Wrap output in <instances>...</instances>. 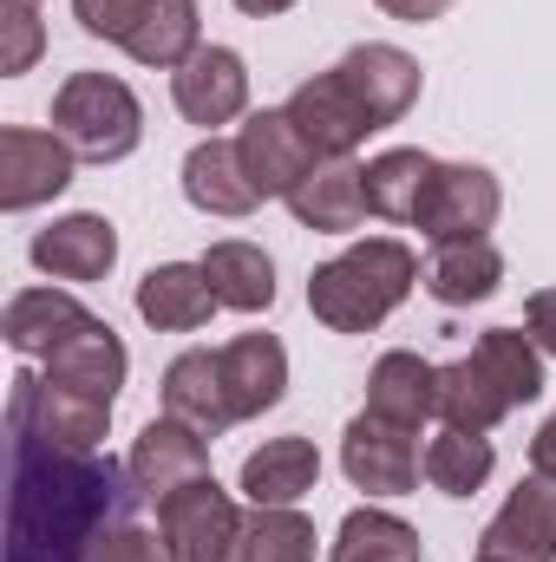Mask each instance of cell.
Masks as SVG:
<instances>
[{
    "label": "cell",
    "mask_w": 556,
    "mask_h": 562,
    "mask_svg": "<svg viewBox=\"0 0 556 562\" xmlns=\"http://www.w3.org/2000/svg\"><path fill=\"white\" fill-rule=\"evenodd\" d=\"M53 132L73 144V157H86V164H119V157L138 150L144 112L125 79H112V72H73L59 86V99H53Z\"/></svg>",
    "instance_id": "obj_4"
},
{
    "label": "cell",
    "mask_w": 556,
    "mask_h": 562,
    "mask_svg": "<svg viewBox=\"0 0 556 562\" xmlns=\"http://www.w3.org/2000/svg\"><path fill=\"white\" fill-rule=\"evenodd\" d=\"M105 425H112V400H92V393L53 386L46 373H13V393H7V431H40L46 445H66V451H99Z\"/></svg>",
    "instance_id": "obj_6"
},
{
    "label": "cell",
    "mask_w": 556,
    "mask_h": 562,
    "mask_svg": "<svg viewBox=\"0 0 556 562\" xmlns=\"http://www.w3.org/2000/svg\"><path fill=\"white\" fill-rule=\"evenodd\" d=\"M184 196L203 210V216H249L256 203H263V190L249 183V170H243V150L223 138L197 144L190 157H184Z\"/></svg>",
    "instance_id": "obj_23"
},
{
    "label": "cell",
    "mask_w": 556,
    "mask_h": 562,
    "mask_svg": "<svg viewBox=\"0 0 556 562\" xmlns=\"http://www.w3.org/2000/svg\"><path fill=\"white\" fill-rule=\"evenodd\" d=\"M491 464H498V451H491L485 431H458V425H445V431L425 445V484L445 491V497H471V491L491 477Z\"/></svg>",
    "instance_id": "obj_31"
},
{
    "label": "cell",
    "mask_w": 556,
    "mask_h": 562,
    "mask_svg": "<svg viewBox=\"0 0 556 562\" xmlns=\"http://www.w3.org/2000/svg\"><path fill=\"white\" fill-rule=\"evenodd\" d=\"M524 321H531V340L556 360V288H537V294L524 301Z\"/></svg>",
    "instance_id": "obj_35"
},
{
    "label": "cell",
    "mask_w": 556,
    "mask_h": 562,
    "mask_svg": "<svg viewBox=\"0 0 556 562\" xmlns=\"http://www.w3.org/2000/svg\"><path fill=\"white\" fill-rule=\"evenodd\" d=\"M203 276L216 288V301L236 307V314H263V307L276 301V262H269L256 243H216V249L203 256Z\"/></svg>",
    "instance_id": "obj_29"
},
{
    "label": "cell",
    "mask_w": 556,
    "mask_h": 562,
    "mask_svg": "<svg viewBox=\"0 0 556 562\" xmlns=\"http://www.w3.org/2000/svg\"><path fill=\"white\" fill-rule=\"evenodd\" d=\"M367 413L419 431L438 413V367H425L419 353H387L374 367V380H367Z\"/></svg>",
    "instance_id": "obj_26"
},
{
    "label": "cell",
    "mask_w": 556,
    "mask_h": 562,
    "mask_svg": "<svg viewBox=\"0 0 556 562\" xmlns=\"http://www.w3.org/2000/svg\"><path fill=\"white\" fill-rule=\"evenodd\" d=\"M119 262V229L105 216H59L53 229L33 236V269H46L53 281H99Z\"/></svg>",
    "instance_id": "obj_19"
},
{
    "label": "cell",
    "mask_w": 556,
    "mask_h": 562,
    "mask_svg": "<svg viewBox=\"0 0 556 562\" xmlns=\"http://www.w3.org/2000/svg\"><path fill=\"white\" fill-rule=\"evenodd\" d=\"M73 183V144L59 132L7 125L0 132V210H33Z\"/></svg>",
    "instance_id": "obj_12"
},
{
    "label": "cell",
    "mask_w": 556,
    "mask_h": 562,
    "mask_svg": "<svg viewBox=\"0 0 556 562\" xmlns=\"http://www.w3.org/2000/svg\"><path fill=\"white\" fill-rule=\"evenodd\" d=\"M132 464L99 451L46 445L40 431H13L7 445V562H86L92 543L138 517Z\"/></svg>",
    "instance_id": "obj_1"
},
{
    "label": "cell",
    "mask_w": 556,
    "mask_h": 562,
    "mask_svg": "<svg viewBox=\"0 0 556 562\" xmlns=\"http://www.w3.org/2000/svg\"><path fill=\"white\" fill-rule=\"evenodd\" d=\"M537 393H544V360H537V340L518 327H491L465 360L438 367V419L458 431H491Z\"/></svg>",
    "instance_id": "obj_2"
},
{
    "label": "cell",
    "mask_w": 556,
    "mask_h": 562,
    "mask_svg": "<svg viewBox=\"0 0 556 562\" xmlns=\"http://www.w3.org/2000/svg\"><path fill=\"white\" fill-rule=\"evenodd\" d=\"M157 530L177 550V562H230L243 510L230 504V491L216 477H197V484H184V491H170L157 504Z\"/></svg>",
    "instance_id": "obj_7"
},
{
    "label": "cell",
    "mask_w": 556,
    "mask_h": 562,
    "mask_svg": "<svg viewBox=\"0 0 556 562\" xmlns=\"http://www.w3.org/2000/svg\"><path fill=\"white\" fill-rule=\"evenodd\" d=\"M504 281V256L491 249V236H458V243H438L425 256V294L438 307H471V301H491Z\"/></svg>",
    "instance_id": "obj_22"
},
{
    "label": "cell",
    "mask_w": 556,
    "mask_h": 562,
    "mask_svg": "<svg viewBox=\"0 0 556 562\" xmlns=\"http://www.w3.org/2000/svg\"><path fill=\"white\" fill-rule=\"evenodd\" d=\"M504 210V190L485 164H438L425 196H419V229L432 243H458V236H485Z\"/></svg>",
    "instance_id": "obj_8"
},
{
    "label": "cell",
    "mask_w": 556,
    "mask_h": 562,
    "mask_svg": "<svg viewBox=\"0 0 556 562\" xmlns=\"http://www.w3.org/2000/svg\"><path fill=\"white\" fill-rule=\"evenodd\" d=\"M478 562H556V477H524L485 524Z\"/></svg>",
    "instance_id": "obj_10"
},
{
    "label": "cell",
    "mask_w": 556,
    "mask_h": 562,
    "mask_svg": "<svg viewBox=\"0 0 556 562\" xmlns=\"http://www.w3.org/2000/svg\"><path fill=\"white\" fill-rule=\"evenodd\" d=\"M230 562H314V524L294 504H256L230 543Z\"/></svg>",
    "instance_id": "obj_28"
},
{
    "label": "cell",
    "mask_w": 556,
    "mask_h": 562,
    "mask_svg": "<svg viewBox=\"0 0 556 562\" xmlns=\"http://www.w3.org/2000/svg\"><path fill=\"white\" fill-rule=\"evenodd\" d=\"M288 119H294V132L314 144V157H354L360 144L374 138L380 125L367 119V105L341 86V72H314L308 86H294L288 92V105H281Z\"/></svg>",
    "instance_id": "obj_11"
},
{
    "label": "cell",
    "mask_w": 556,
    "mask_h": 562,
    "mask_svg": "<svg viewBox=\"0 0 556 562\" xmlns=\"http://www.w3.org/2000/svg\"><path fill=\"white\" fill-rule=\"evenodd\" d=\"M216 353H223V380H230L236 419H263L269 406H281V393H288V353H281L276 334H236Z\"/></svg>",
    "instance_id": "obj_21"
},
{
    "label": "cell",
    "mask_w": 556,
    "mask_h": 562,
    "mask_svg": "<svg viewBox=\"0 0 556 562\" xmlns=\"http://www.w3.org/2000/svg\"><path fill=\"white\" fill-rule=\"evenodd\" d=\"M334 72H341V86L367 105V119H374L380 132L400 125L419 105V59H407L400 46H354Z\"/></svg>",
    "instance_id": "obj_16"
},
{
    "label": "cell",
    "mask_w": 556,
    "mask_h": 562,
    "mask_svg": "<svg viewBox=\"0 0 556 562\" xmlns=\"http://www.w3.org/2000/svg\"><path fill=\"white\" fill-rule=\"evenodd\" d=\"M132 484L144 491V504H164L170 491H184V484H197V477H210V445H203V431H190L184 419H151L138 431V445H132Z\"/></svg>",
    "instance_id": "obj_13"
},
{
    "label": "cell",
    "mask_w": 556,
    "mask_h": 562,
    "mask_svg": "<svg viewBox=\"0 0 556 562\" xmlns=\"http://www.w3.org/2000/svg\"><path fill=\"white\" fill-rule=\"evenodd\" d=\"M7 46H0V72L13 79V72H26L33 59H40V20H33V7H7Z\"/></svg>",
    "instance_id": "obj_34"
},
{
    "label": "cell",
    "mask_w": 556,
    "mask_h": 562,
    "mask_svg": "<svg viewBox=\"0 0 556 562\" xmlns=\"http://www.w3.org/2000/svg\"><path fill=\"white\" fill-rule=\"evenodd\" d=\"M86 562H177V550L164 543V530H144L138 517H132V524L105 530V537L92 543V557H86Z\"/></svg>",
    "instance_id": "obj_33"
},
{
    "label": "cell",
    "mask_w": 556,
    "mask_h": 562,
    "mask_svg": "<svg viewBox=\"0 0 556 562\" xmlns=\"http://www.w3.org/2000/svg\"><path fill=\"white\" fill-rule=\"evenodd\" d=\"M0 7H40V0H0Z\"/></svg>",
    "instance_id": "obj_39"
},
{
    "label": "cell",
    "mask_w": 556,
    "mask_h": 562,
    "mask_svg": "<svg viewBox=\"0 0 556 562\" xmlns=\"http://www.w3.org/2000/svg\"><path fill=\"white\" fill-rule=\"evenodd\" d=\"M413 281H419V262L407 243L367 236V243H354L347 256H334V262H321L308 276V307L334 334H374L413 294Z\"/></svg>",
    "instance_id": "obj_3"
},
{
    "label": "cell",
    "mask_w": 556,
    "mask_h": 562,
    "mask_svg": "<svg viewBox=\"0 0 556 562\" xmlns=\"http://www.w3.org/2000/svg\"><path fill=\"white\" fill-rule=\"evenodd\" d=\"M164 413L184 419L190 431L216 438L223 425H236V406H230V380H223V353L197 347V353H177L164 367Z\"/></svg>",
    "instance_id": "obj_18"
},
{
    "label": "cell",
    "mask_w": 556,
    "mask_h": 562,
    "mask_svg": "<svg viewBox=\"0 0 556 562\" xmlns=\"http://www.w3.org/2000/svg\"><path fill=\"white\" fill-rule=\"evenodd\" d=\"M341 471L367 497H407L419 484V471H425V458H419V438L407 425L380 419V413H360L347 425V438H341Z\"/></svg>",
    "instance_id": "obj_9"
},
{
    "label": "cell",
    "mask_w": 556,
    "mask_h": 562,
    "mask_svg": "<svg viewBox=\"0 0 556 562\" xmlns=\"http://www.w3.org/2000/svg\"><path fill=\"white\" fill-rule=\"evenodd\" d=\"M170 99L190 125H230L249 105V72L230 46H197L177 72H170Z\"/></svg>",
    "instance_id": "obj_14"
},
{
    "label": "cell",
    "mask_w": 556,
    "mask_h": 562,
    "mask_svg": "<svg viewBox=\"0 0 556 562\" xmlns=\"http://www.w3.org/2000/svg\"><path fill=\"white\" fill-rule=\"evenodd\" d=\"M334 562H419V530L387 510H354L334 537Z\"/></svg>",
    "instance_id": "obj_32"
},
{
    "label": "cell",
    "mask_w": 556,
    "mask_h": 562,
    "mask_svg": "<svg viewBox=\"0 0 556 562\" xmlns=\"http://www.w3.org/2000/svg\"><path fill=\"white\" fill-rule=\"evenodd\" d=\"M321 477V451L308 438H269L263 451L243 458V497L249 504H301Z\"/></svg>",
    "instance_id": "obj_25"
},
{
    "label": "cell",
    "mask_w": 556,
    "mask_h": 562,
    "mask_svg": "<svg viewBox=\"0 0 556 562\" xmlns=\"http://www.w3.org/2000/svg\"><path fill=\"white\" fill-rule=\"evenodd\" d=\"M46 380L73 386V393H92V400H119V386H125V340L105 321H86L73 340H59L46 353Z\"/></svg>",
    "instance_id": "obj_20"
},
{
    "label": "cell",
    "mask_w": 556,
    "mask_h": 562,
    "mask_svg": "<svg viewBox=\"0 0 556 562\" xmlns=\"http://www.w3.org/2000/svg\"><path fill=\"white\" fill-rule=\"evenodd\" d=\"M432 170H438V157H425V150H380V157L367 164V216L413 223Z\"/></svg>",
    "instance_id": "obj_30"
},
{
    "label": "cell",
    "mask_w": 556,
    "mask_h": 562,
    "mask_svg": "<svg viewBox=\"0 0 556 562\" xmlns=\"http://www.w3.org/2000/svg\"><path fill=\"white\" fill-rule=\"evenodd\" d=\"M236 7H243V13H256V20H269V13H288L294 0H236Z\"/></svg>",
    "instance_id": "obj_38"
},
{
    "label": "cell",
    "mask_w": 556,
    "mask_h": 562,
    "mask_svg": "<svg viewBox=\"0 0 556 562\" xmlns=\"http://www.w3.org/2000/svg\"><path fill=\"white\" fill-rule=\"evenodd\" d=\"M288 210H294V223L314 229V236H347V229H360V216H367V170H360L354 157H321V164L288 190Z\"/></svg>",
    "instance_id": "obj_15"
},
{
    "label": "cell",
    "mask_w": 556,
    "mask_h": 562,
    "mask_svg": "<svg viewBox=\"0 0 556 562\" xmlns=\"http://www.w3.org/2000/svg\"><path fill=\"white\" fill-rule=\"evenodd\" d=\"M86 321H92V314H86L73 294H59V288H26V294L7 301V347L46 360V353H53L59 340H73Z\"/></svg>",
    "instance_id": "obj_27"
},
{
    "label": "cell",
    "mask_w": 556,
    "mask_h": 562,
    "mask_svg": "<svg viewBox=\"0 0 556 562\" xmlns=\"http://www.w3.org/2000/svg\"><path fill=\"white\" fill-rule=\"evenodd\" d=\"M452 0H380V13H393V20H407V26H425V20H438Z\"/></svg>",
    "instance_id": "obj_36"
},
{
    "label": "cell",
    "mask_w": 556,
    "mask_h": 562,
    "mask_svg": "<svg viewBox=\"0 0 556 562\" xmlns=\"http://www.w3.org/2000/svg\"><path fill=\"white\" fill-rule=\"evenodd\" d=\"M531 471H537V477H556V413L537 425V438H531Z\"/></svg>",
    "instance_id": "obj_37"
},
{
    "label": "cell",
    "mask_w": 556,
    "mask_h": 562,
    "mask_svg": "<svg viewBox=\"0 0 556 562\" xmlns=\"http://www.w3.org/2000/svg\"><path fill=\"white\" fill-rule=\"evenodd\" d=\"M236 150H243L249 183H256L263 196H281V203H288V190L321 164V157H314V144L294 132V119H288V112H256V119L236 132Z\"/></svg>",
    "instance_id": "obj_17"
},
{
    "label": "cell",
    "mask_w": 556,
    "mask_h": 562,
    "mask_svg": "<svg viewBox=\"0 0 556 562\" xmlns=\"http://www.w3.org/2000/svg\"><path fill=\"white\" fill-rule=\"evenodd\" d=\"M92 40L125 46L138 66H184L197 53V0H73Z\"/></svg>",
    "instance_id": "obj_5"
},
{
    "label": "cell",
    "mask_w": 556,
    "mask_h": 562,
    "mask_svg": "<svg viewBox=\"0 0 556 562\" xmlns=\"http://www.w3.org/2000/svg\"><path fill=\"white\" fill-rule=\"evenodd\" d=\"M210 307H223V301H216V288L203 276V262H164V269H151L138 281V314L151 327H164V334L203 327Z\"/></svg>",
    "instance_id": "obj_24"
}]
</instances>
